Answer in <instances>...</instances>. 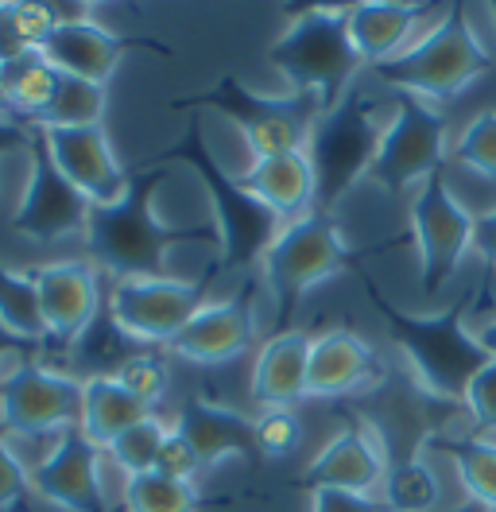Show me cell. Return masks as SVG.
Listing matches in <instances>:
<instances>
[{
    "label": "cell",
    "instance_id": "cell-29",
    "mask_svg": "<svg viewBox=\"0 0 496 512\" xmlns=\"http://www.w3.org/2000/svg\"><path fill=\"white\" fill-rule=\"evenodd\" d=\"M446 450L458 462V474H462L469 501L496 512V443H489V439H454Z\"/></svg>",
    "mask_w": 496,
    "mask_h": 512
},
{
    "label": "cell",
    "instance_id": "cell-32",
    "mask_svg": "<svg viewBox=\"0 0 496 512\" xmlns=\"http://www.w3.org/2000/svg\"><path fill=\"white\" fill-rule=\"evenodd\" d=\"M113 381L121 384L132 400H140L144 408H152V404H159L167 396L171 377H167V365L155 353H132V357H124L121 365H117Z\"/></svg>",
    "mask_w": 496,
    "mask_h": 512
},
{
    "label": "cell",
    "instance_id": "cell-27",
    "mask_svg": "<svg viewBox=\"0 0 496 512\" xmlns=\"http://www.w3.org/2000/svg\"><path fill=\"white\" fill-rule=\"evenodd\" d=\"M0 330L12 338H43L47 334L31 276H16L8 268H0Z\"/></svg>",
    "mask_w": 496,
    "mask_h": 512
},
{
    "label": "cell",
    "instance_id": "cell-12",
    "mask_svg": "<svg viewBox=\"0 0 496 512\" xmlns=\"http://www.w3.org/2000/svg\"><path fill=\"white\" fill-rule=\"evenodd\" d=\"M225 109L245 132L252 160H276L303 152L314 132V117H322L307 97H256L245 86H225Z\"/></svg>",
    "mask_w": 496,
    "mask_h": 512
},
{
    "label": "cell",
    "instance_id": "cell-31",
    "mask_svg": "<svg viewBox=\"0 0 496 512\" xmlns=\"http://www.w3.org/2000/svg\"><path fill=\"white\" fill-rule=\"evenodd\" d=\"M163 439H167V427H163L155 416H144L136 427H128L121 439L109 447V454H113V462L121 466L128 478H136V474H152L155 454H159V447H163Z\"/></svg>",
    "mask_w": 496,
    "mask_h": 512
},
{
    "label": "cell",
    "instance_id": "cell-15",
    "mask_svg": "<svg viewBox=\"0 0 496 512\" xmlns=\"http://www.w3.org/2000/svg\"><path fill=\"white\" fill-rule=\"evenodd\" d=\"M35 489L66 512H105L101 474H97V447L82 431H66L51 458L35 466Z\"/></svg>",
    "mask_w": 496,
    "mask_h": 512
},
{
    "label": "cell",
    "instance_id": "cell-10",
    "mask_svg": "<svg viewBox=\"0 0 496 512\" xmlns=\"http://www.w3.org/2000/svg\"><path fill=\"white\" fill-rule=\"evenodd\" d=\"M202 307V295L194 284L175 280V276H140V280H121L113 288L109 311L113 322L136 342H167L183 330L190 315Z\"/></svg>",
    "mask_w": 496,
    "mask_h": 512
},
{
    "label": "cell",
    "instance_id": "cell-30",
    "mask_svg": "<svg viewBox=\"0 0 496 512\" xmlns=\"http://www.w3.org/2000/svg\"><path fill=\"white\" fill-rule=\"evenodd\" d=\"M384 497H388L392 512H431L438 505V497H442V489H438V478H434L431 466L411 458V462H400V466L388 470Z\"/></svg>",
    "mask_w": 496,
    "mask_h": 512
},
{
    "label": "cell",
    "instance_id": "cell-3",
    "mask_svg": "<svg viewBox=\"0 0 496 512\" xmlns=\"http://www.w3.org/2000/svg\"><path fill=\"white\" fill-rule=\"evenodd\" d=\"M163 175L128 187L117 206H93L86 225V245L97 264L121 272L124 280L163 276L167 249L175 245V229L159 222L152 206V191Z\"/></svg>",
    "mask_w": 496,
    "mask_h": 512
},
{
    "label": "cell",
    "instance_id": "cell-26",
    "mask_svg": "<svg viewBox=\"0 0 496 512\" xmlns=\"http://www.w3.org/2000/svg\"><path fill=\"white\" fill-rule=\"evenodd\" d=\"M101 117H105V86L62 74L59 97H55L47 121L39 128H90L101 125Z\"/></svg>",
    "mask_w": 496,
    "mask_h": 512
},
{
    "label": "cell",
    "instance_id": "cell-37",
    "mask_svg": "<svg viewBox=\"0 0 496 512\" xmlns=\"http://www.w3.org/2000/svg\"><path fill=\"white\" fill-rule=\"evenodd\" d=\"M465 408L485 431H496V357H489L465 388Z\"/></svg>",
    "mask_w": 496,
    "mask_h": 512
},
{
    "label": "cell",
    "instance_id": "cell-39",
    "mask_svg": "<svg viewBox=\"0 0 496 512\" xmlns=\"http://www.w3.org/2000/svg\"><path fill=\"white\" fill-rule=\"evenodd\" d=\"M310 512H380V505L365 493H349V489H314Z\"/></svg>",
    "mask_w": 496,
    "mask_h": 512
},
{
    "label": "cell",
    "instance_id": "cell-7",
    "mask_svg": "<svg viewBox=\"0 0 496 512\" xmlns=\"http://www.w3.org/2000/svg\"><path fill=\"white\" fill-rule=\"evenodd\" d=\"M446 148V121L442 113L423 105V97H403L392 121L380 132L376 156H372V179L388 191H403L419 179H431L442 163Z\"/></svg>",
    "mask_w": 496,
    "mask_h": 512
},
{
    "label": "cell",
    "instance_id": "cell-36",
    "mask_svg": "<svg viewBox=\"0 0 496 512\" xmlns=\"http://www.w3.org/2000/svg\"><path fill=\"white\" fill-rule=\"evenodd\" d=\"M12 16H16V28H20V35H24V43H28L31 51H43L51 32L62 24L55 4H35V0H16Z\"/></svg>",
    "mask_w": 496,
    "mask_h": 512
},
{
    "label": "cell",
    "instance_id": "cell-14",
    "mask_svg": "<svg viewBox=\"0 0 496 512\" xmlns=\"http://www.w3.org/2000/svg\"><path fill=\"white\" fill-rule=\"evenodd\" d=\"M35 295H39V315L51 338L74 342L86 334V326L97 319V272L86 260H66V264H47L31 276Z\"/></svg>",
    "mask_w": 496,
    "mask_h": 512
},
{
    "label": "cell",
    "instance_id": "cell-24",
    "mask_svg": "<svg viewBox=\"0 0 496 512\" xmlns=\"http://www.w3.org/2000/svg\"><path fill=\"white\" fill-rule=\"evenodd\" d=\"M0 86H4V101H8L12 117L43 125L59 97L62 70L43 51H28L24 59L0 66Z\"/></svg>",
    "mask_w": 496,
    "mask_h": 512
},
{
    "label": "cell",
    "instance_id": "cell-1",
    "mask_svg": "<svg viewBox=\"0 0 496 512\" xmlns=\"http://www.w3.org/2000/svg\"><path fill=\"white\" fill-rule=\"evenodd\" d=\"M268 59L291 82L295 97H307L318 113L341 105L361 70V55L349 39V12L341 8L303 12L279 35Z\"/></svg>",
    "mask_w": 496,
    "mask_h": 512
},
{
    "label": "cell",
    "instance_id": "cell-23",
    "mask_svg": "<svg viewBox=\"0 0 496 512\" xmlns=\"http://www.w3.org/2000/svg\"><path fill=\"white\" fill-rule=\"evenodd\" d=\"M349 12V39L361 55V63H388L396 59L407 43V35L419 24V8L403 0H365Z\"/></svg>",
    "mask_w": 496,
    "mask_h": 512
},
{
    "label": "cell",
    "instance_id": "cell-35",
    "mask_svg": "<svg viewBox=\"0 0 496 512\" xmlns=\"http://www.w3.org/2000/svg\"><path fill=\"white\" fill-rule=\"evenodd\" d=\"M155 474H163V478L171 481H190L194 474H202V458H198V450L186 443L183 431H167L163 447L155 454Z\"/></svg>",
    "mask_w": 496,
    "mask_h": 512
},
{
    "label": "cell",
    "instance_id": "cell-19",
    "mask_svg": "<svg viewBox=\"0 0 496 512\" xmlns=\"http://www.w3.org/2000/svg\"><path fill=\"white\" fill-rule=\"evenodd\" d=\"M376 373V353L353 330H330L310 342L307 396H341L353 392Z\"/></svg>",
    "mask_w": 496,
    "mask_h": 512
},
{
    "label": "cell",
    "instance_id": "cell-44",
    "mask_svg": "<svg viewBox=\"0 0 496 512\" xmlns=\"http://www.w3.org/2000/svg\"><path fill=\"white\" fill-rule=\"evenodd\" d=\"M458 512H489V509H485V505H477V501H465Z\"/></svg>",
    "mask_w": 496,
    "mask_h": 512
},
{
    "label": "cell",
    "instance_id": "cell-40",
    "mask_svg": "<svg viewBox=\"0 0 496 512\" xmlns=\"http://www.w3.org/2000/svg\"><path fill=\"white\" fill-rule=\"evenodd\" d=\"M31 47L24 43V35L16 28V16H12V0H0V66L24 59Z\"/></svg>",
    "mask_w": 496,
    "mask_h": 512
},
{
    "label": "cell",
    "instance_id": "cell-11",
    "mask_svg": "<svg viewBox=\"0 0 496 512\" xmlns=\"http://www.w3.org/2000/svg\"><path fill=\"white\" fill-rule=\"evenodd\" d=\"M90 198L78 191L59 167L51 163L43 140L35 136V156H31V179L20 210L12 214V229L24 233L39 245L62 241L70 233H86L90 225Z\"/></svg>",
    "mask_w": 496,
    "mask_h": 512
},
{
    "label": "cell",
    "instance_id": "cell-41",
    "mask_svg": "<svg viewBox=\"0 0 496 512\" xmlns=\"http://www.w3.org/2000/svg\"><path fill=\"white\" fill-rule=\"evenodd\" d=\"M473 249L485 256L489 264H496V210L481 214V218L473 222Z\"/></svg>",
    "mask_w": 496,
    "mask_h": 512
},
{
    "label": "cell",
    "instance_id": "cell-18",
    "mask_svg": "<svg viewBox=\"0 0 496 512\" xmlns=\"http://www.w3.org/2000/svg\"><path fill=\"white\" fill-rule=\"evenodd\" d=\"M310 369V338L303 330H283L264 342V350L252 365V400L268 412L283 408L291 412L307 396Z\"/></svg>",
    "mask_w": 496,
    "mask_h": 512
},
{
    "label": "cell",
    "instance_id": "cell-21",
    "mask_svg": "<svg viewBox=\"0 0 496 512\" xmlns=\"http://www.w3.org/2000/svg\"><path fill=\"white\" fill-rule=\"evenodd\" d=\"M43 55L59 66L62 74H74V78H86V82H109V74L117 70L124 55V43L113 32L97 28L90 20H66L59 24Z\"/></svg>",
    "mask_w": 496,
    "mask_h": 512
},
{
    "label": "cell",
    "instance_id": "cell-42",
    "mask_svg": "<svg viewBox=\"0 0 496 512\" xmlns=\"http://www.w3.org/2000/svg\"><path fill=\"white\" fill-rule=\"evenodd\" d=\"M477 342H481V350L489 353V357H496V319L477 330Z\"/></svg>",
    "mask_w": 496,
    "mask_h": 512
},
{
    "label": "cell",
    "instance_id": "cell-16",
    "mask_svg": "<svg viewBox=\"0 0 496 512\" xmlns=\"http://www.w3.org/2000/svg\"><path fill=\"white\" fill-rule=\"evenodd\" d=\"M241 191L260 202L272 218H287L299 222L307 218L310 202L318 194V175L307 152H291V156H276V160H252L248 171L233 179Z\"/></svg>",
    "mask_w": 496,
    "mask_h": 512
},
{
    "label": "cell",
    "instance_id": "cell-5",
    "mask_svg": "<svg viewBox=\"0 0 496 512\" xmlns=\"http://www.w3.org/2000/svg\"><path fill=\"white\" fill-rule=\"evenodd\" d=\"M345 256L349 253H345L338 225L322 214H307L287 229H279V237L264 249V276L279 299V319H287L291 303L303 291L334 276L345 264Z\"/></svg>",
    "mask_w": 496,
    "mask_h": 512
},
{
    "label": "cell",
    "instance_id": "cell-2",
    "mask_svg": "<svg viewBox=\"0 0 496 512\" xmlns=\"http://www.w3.org/2000/svg\"><path fill=\"white\" fill-rule=\"evenodd\" d=\"M489 63L493 59L481 47V39L473 35L469 20L462 12H450L419 43L403 47L396 59L380 63L376 70L388 86L407 90V97L450 101V97L462 94L465 86H473L489 70Z\"/></svg>",
    "mask_w": 496,
    "mask_h": 512
},
{
    "label": "cell",
    "instance_id": "cell-46",
    "mask_svg": "<svg viewBox=\"0 0 496 512\" xmlns=\"http://www.w3.org/2000/svg\"><path fill=\"white\" fill-rule=\"evenodd\" d=\"M0 113H8V101H4V86H0Z\"/></svg>",
    "mask_w": 496,
    "mask_h": 512
},
{
    "label": "cell",
    "instance_id": "cell-34",
    "mask_svg": "<svg viewBox=\"0 0 496 512\" xmlns=\"http://www.w3.org/2000/svg\"><path fill=\"white\" fill-rule=\"evenodd\" d=\"M299 439H303L299 419L291 412H283V408H272V412H264L256 419V450L264 458H287L291 450L299 447Z\"/></svg>",
    "mask_w": 496,
    "mask_h": 512
},
{
    "label": "cell",
    "instance_id": "cell-43",
    "mask_svg": "<svg viewBox=\"0 0 496 512\" xmlns=\"http://www.w3.org/2000/svg\"><path fill=\"white\" fill-rule=\"evenodd\" d=\"M12 342H16V338H12V334H4V330H0V361H4V353L12 350Z\"/></svg>",
    "mask_w": 496,
    "mask_h": 512
},
{
    "label": "cell",
    "instance_id": "cell-22",
    "mask_svg": "<svg viewBox=\"0 0 496 512\" xmlns=\"http://www.w3.org/2000/svg\"><path fill=\"white\" fill-rule=\"evenodd\" d=\"M186 443L198 450L202 458V470L206 466H217L221 458L229 454H248L256 447V423L233 408H217V404H206V400H190L183 412H179V427Z\"/></svg>",
    "mask_w": 496,
    "mask_h": 512
},
{
    "label": "cell",
    "instance_id": "cell-6",
    "mask_svg": "<svg viewBox=\"0 0 496 512\" xmlns=\"http://www.w3.org/2000/svg\"><path fill=\"white\" fill-rule=\"evenodd\" d=\"M376 125V105L372 97L345 94L341 105L318 117V125L310 132V163L318 175V191L326 198L341 194L361 171L372 167L376 144H380Z\"/></svg>",
    "mask_w": 496,
    "mask_h": 512
},
{
    "label": "cell",
    "instance_id": "cell-13",
    "mask_svg": "<svg viewBox=\"0 0 496 512\" xmlns=\"http://www.w3.org/2000/svg\"><path fill=\"white\" fill-rule=\"evenodd\" d=\"M39 140L51 163L90 198V206H117L128 194V175L109 148V136L101 125L90 128H39Z\"/></svg>",
    "mask_w": 496,
    "mask_h": 512
},
{
    "label": "cell",
    "instance_id": "cell-33",
    "mask_svg": "<svg viewBox=\"0 0 496 512\" xmlns=\"http://www.w3.org/2000/svg\"><path fill=\"white\" fill-rule=\"evenodd\" d=\"M454 160L481 179H496V109L473 117L465 125V132L458 136V148H454Z\"/></svg>",
    "mask_w": 496,
    "mask_h": 512
},
{
    "label": "cell",
    "instance_id": "cell-8",
    "mask_svg": "<svg viewBox=\"0 0 496 512\" xmlns=\"http://www.w3.org/2000/svg\"><path fill=\"white\" fill-rule=\"evenodd\" d=\"M473 222L477 218H469V210L450 194L438 171L431 179H423L411 202V229L419 245V288L427 295L442 288L462 264L465 249L473 245Z\"/></svg>",
    "mask_w": 496,
    "mask_h": 512
},
{
    "label": "cell",
    "instance_id": "cell-20",
    "mask_svg": "<svg viewBox=\"0 0 496 512\" xmlns=\"http://www.w3.org/2000/svg\"><path fill=\"white\" fill-rule=\"evenodd\" d=\"M307 478L314 489H349V493L369 497L372 485L384 481V458H380V450L365 431L349 427L314 454V462L307 466Z\"/></svg>",
    "mask_w": 496,
    "mask_h": 512
},
{
    "label": "cell",
    "instance_id": "cell-9",
    "mask_svg": "<svg viewBox=\"0 0 496 512\" xmlns=\"http://www.w3.org/2000/svg\"><path fill=\"white\" fill-rule=\"evenodd\" d=\"M82 381L43 365H20L0 381V427L12 435H51L82 423Z\"/></svg>",
    "mask_w": 496,
    "mask_h": 512
},
{
    "label": "cell",
    "instance_id": "cell-45",
    "mask_svg": "<svg viewBox=\"0 0 496 512\" xmlns=\"http://www.w3.org/2000/svg\"><path fill=\"white\" fill-rule=\"evenodd\" d=\"M0 136H4V140H12V136H20V132H16L12 125H4V121H0Z\"/></svg>",
    "mask_w": 496,
    "mask_h": 512
},
{
    "label": "cell",
    "instance_id": "cell-25",
    "mask_svg": "<svg viewBox=\"0 0 496 512\" xmlns=\"http://www.w3.org/2000/svg\"><path fill=\"white\" fill-rule=\"evenodd\" d=\"M82 435L90 439L93 447H113L128 427H136L144 416H152L140 400H132L113 377H90L82 381Z\"/></svg>",
    "mask_w": 496,
    "mask_h": 512
},
{
    "label": "cell",
    "instance_id": "cell-17",
    "mask_svg": "<svg viewBox=\"0 0 496 512\" xmlns=\"http://www.w3.org/2000/svg\"><path fill=\"white\" fill-rule=\"evenodd\" d=\"M252 342V315L241 299L202 303L183 330L171 338V350L194 365H221L241 357Z\"/></svg>",
    "mask_w": 496,
    "mask_h": 512
},
{
    "label": "cell",
    "instance_id": "cell-38",
    "mask_svg": "<svg viewBox=\"0 0 496 512\" xmlns=\"http://www.w3.org/2000/svg\"><path fill=\"white\" fill-rule=\"evenodd\" d=\"M28 489V470L20 466V458L8 447V431L0 427V512H8Z\"/></svg>",
    "mask_w": 496,
    "mask_h": 512
},
{
    "label": "cell",
    "instance_id": "cell-4",
    "mask_svg": "<svg viewBox=\"0 0 496 512\" xmlns=\"http://www.w3.org/2000/svg\"><path fill=\"white\" fill-rule=\"evenodd\" d=\"M465 303H469V291L450 311H442L434 319H411L400 311H388L392 330L415 365V377L446 400H465V388L473 381V373L489 361L481 342L462 326Z\"/></svg>",
    "mask_w": 496,
    "mask_h": 512
},
{
    "label": "cell",
    "instance_id": "cell-28",
    "mask_svg": "<svg viewBox=\"0 0 496 512\" xmlns=\"http://www.w3.org/2000/svg\"><path fill=\"white\" fill-rule=\"evenodd\" d=\"M124 509L128 512H194L198 493L190 481H171L163 474H136L124 485Z\"/></svg>",
    "mask_w": 496,
    "mask_h": 512
}]
</instances>
